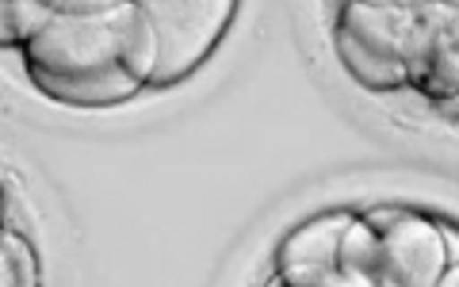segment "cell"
I'll list each match as a JSON object with an SVG mask.
<instances>
[{"mask_svg": "<svg viewBox=\"0 0 459 287\" xmlns=\"http://www.w3.org/2000/svg\"><path fill=\"white\" fill-rule=\"evenodd\" d=\"M356 211H325L318 219H307L280 241L276 249V283L283 287H341V234L352 222Z\"/></svg>", "mask_w": 459, "mask_h": 287, "instance_id": "6", "label": "cell"}, {"mask_svg": "<svg viewBox=\"0 0 459 287\" xmlns=\"http://www.w3.org/2000/svg\"><path fill=\"white\" fill-rule=\"evenodd\" d=\"M20 57L50 104L119 108L150 89L157 39L138 0H62Z\"/></svg>", "mask_w": 459, "mask_h": 287, "instance_id": "1", "label": "cell"}, {"mask_svg": "<svg viewBox=\"0 0 459 287\" xmlns=\"http://www.w3.org/2000/svg\"><path fill=\"white\" fill-rule=\"evenodd\" d=\"M157 39V65L146 92H165L188 81L207 57L219 50L238 0H138Z\"/></svg>", "mask_w": 459, "mask_h": 287, "instance_id": "4", "label": "cell"}, {"mask_svg": "<svg viewBox=\"0 0 459 287\" xmlns=\"http://www.w3.org/2000/svg\"><path fill=\"white\" fill-rule=\"evenodd\" d=\"M39 283V261L31 241L16 230L0 226V287H35Z\"/></svg>", "mask_w": 459, "mask_h": 287, "instance_id": "9", "label": "cell"}, {"mask_svg": "<svg viewBox=\"0 0 459 287\" xmlns=\"http://www.w3.org/2000/svg\"><path fill=\"white\" fill-rule=\"evenodd\" d=\"M459 4L425 0L410 31L406 50V89L429 100L444 115H455L459 100Z\"/></svg>", "mask_w": 459, "mask_h": 287, "instance_id": "5", "label": "cell"}, {"mask_svg": "<svg viewBox=\"0 0 459 287\" xmlns=\"http://www.w3.org/2000/svg\"><path fill=\"white\" fill-rule=\"evenodd\" d=\"M341 287H379V257H376V234L360 219V211L352 214V222L341 234Z\"/></svg>", "mask_w": 459, "mask_h": 287, "instance_id": "7", "label": "cell"}, {"mask_svg": "<svg viewBox=\"0 0 459 287\" xmlns=\"http://www.w3.org/2000/svg\"><path fill=\"white\" fill-rule=\"evenodd\" d=\"M360 219L376 234L379 287H437L452 283L459 246L452 222H437L410 207H371Z\"/></svg>", "mask_w": 459, "mask_h": 287, "instance_id": "3", "label": "cell"}, {"mask_svg": "<svg viewBox=\"0 0 459 287\" xmlns=\"http://www.w3.org/2000/svg\"><path fill=\"white\" fill-rule=\"evenodd\" d=\"M418 8L341 0L333 20V50L341 69L376 96L406 92V50Z\"/></svg>", "mask_w": 459, "mask_h": 287, "instance_id": "2", "label": "cell"}, {"mask_svg": "<svg viewBox=\"0 0 459 287\" xmlns=\"http://www.w3.org/2000/svg\"><path fill=\"white\" fill-rule=\"evenodd\" d=\"M4 207H8L4 204V188H0V226H4Z\"/></svg>", "mask_w": 459, "mask_h": 287, "instance_id": "11", "label": "cell"}, {"mask_svg": "<svg viewBox=\"0 0 459 287\" xmlns=\"http://www.w3.org/2000/svg\"><path fill=\"white\" fill-rule=\"evenodd\" d=\"M368 4H394V8H418L425 0H368ZM448 4H459V0H448Z\"/></svg>", "mask_w": 459, "mask_h": 287, "instance_id": "10", "label": "cell"}, {"mask_svg": "<svg viewBox=\"0 0 459 287\" xmlns=\"http://www.w3.org/2000/svg\"><path fill=\"white\" fill-rule=\"evenodd\" d=\"M57 8L62 0H0V50H20Z\"/></svg>", "mask_w": 459, "mask_h": 287, "instance_id": "8", "label": "cell"}]
</instances>
